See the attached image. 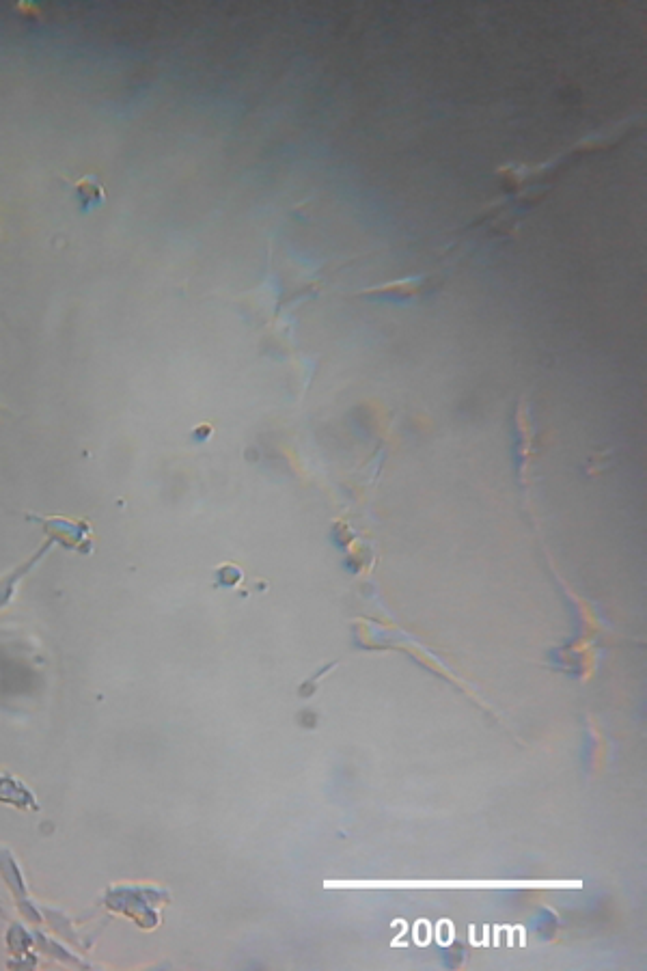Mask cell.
Masks as SVG:
<instances>
[{
	"label": "cell",
	"mask_w": 647,
	"mask_h": 971,
	"mask_svg": "<svg viewBox=\"0 0 647 971\" xmlns=\"http://www.w3.org/2000/svg\"><path fill=\"white\" fill-rule=\"evenodd\" d=\"M74 188H76V197H78V203H80L82 210L98 208V205H102L106 201V188L102 186V182L95 175L80 177V180L74 184Z\"/></svg>",
	"instance_id": "cell-1"
}]
</instances>
